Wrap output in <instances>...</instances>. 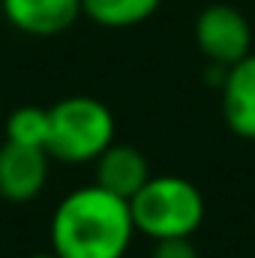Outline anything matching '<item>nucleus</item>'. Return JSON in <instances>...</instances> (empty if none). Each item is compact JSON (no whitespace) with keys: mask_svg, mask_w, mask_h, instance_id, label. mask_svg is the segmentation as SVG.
Wrapping results in <instances>:
<instances>
[{"mask_svg":"<svg viewBox=\"0 0 255 258\" xmlns=\"http://www.w3.org/2000/svg\"><path fill=\"white\" fill-rule=\"evenodd\" d=\"M135 234L126 198L102 186H78L51 213V252L60 258H123Z\"/></svg>","mask_w":255,"mask_h":258,"instance_id":"nucleus-1","label":"nucleus"},{"mask_svg":"<svg viewBox=\"0 0 255 258\" xmlns=\"http://www.w3.org/2000/svg\"><path fill=\"white\" fill-rule=\"evenodd\" d=\"M135 231L150 240L192 237L204 222V195L201 189L177 174L150 177L129 198Z\"/></svg>","mask_w":255,"mask_h":258,"instance_id":"nucleus-2","label":"nucleus"},{"mask_svg":"<svg viewBox=\"0 0 255 258\" xmlns=\"http://www.w3.org/2000/svg\"><path fill=\"white\" fill-rule=\"evenodd\" d=\"M51 135H48V156L60 162H93L111 141H114V114L105 102L75 93L54 102Z\"/></svg>","mask_w":255,"mask_h":258,"instance_id":"nucleus-3","label":"nucleus"},{"mask_svg":"<svg viewBox=\"0 0 255 258\" xmlns=\"http://www.w3.org/2000/svg\"><path fill=\"white\" fill-rule=\"evenodd\" d=\"M195 45L219 69H228L252 54V27L246 15L228 3H210L195 18Z\"/></svg>","mask_w":255,"mask_h":258,"instance_id":"nucleus-4","label":"nucleus"},{"mask_svg":"<svg viewBox=\"0 0 255 258\" xmlns=\"http://www.w3.org/2000/svg\"><path fill=\"white\" fill-rule=\"evenodd\" d=\"M51 174V156L39 147H24L3 141L0 147V195L6 201L24 204L39 198Z\"/></svg>","mask_w":255,"mask_h":258,"instance_id":"nucleus-5","label":"nucleus"},{"mask_svg":"<svg viewBox=\"0 0 255 258\" xmlns=\"http://www.w3.org/2000/svg\"><path fill=\"white\" fill-rule=\"evenodd\" d=\"M93 168H96V186H102L105 192L117 195V198H132L153 174H150V162L147 156L126 141H111L96 159H93Z\"/></svg>","mask_w":255,"mask_h":258,"instance_id":"nucleus-6","label":"nucleus"},{"mask_svg":"<svg viewBox=\"0 0 255 258\" xmlns=\"http://www.w3.org/2000/svg\"><path fill=\"white\" fill-rule=\"evenodd\" d=\"M6 21L27 36H57L84 12L81 0H0Z\"/></svg>","mask_w":255,"mask_h":258,"instance_id":"nucleus-7","label":"nucleus"},{"mask_svg":"<svg viewBox=\"0 0 255 258\" xmlns=\"http://www.w3.org/2000/svg\"><path fill=\"white\" fill-rule=\"evenodd\" d=\"M222 117L240 138L255 141V54L222 72Z\"/></svg>","mask_w":255,"mask_h":258,"instance_id":"nucleus-8","label":"nucleus"},{"mask_svg":"<svg viewBox=\"0 0 255 258\" xmlns=\"http://www.w3.org/2000/svg\"><path fill=\"white\" fill-rule=\"evenodd\" d=\"M162 0H81V12L102 27H135L147 21Z\"/></svg>","mask_w":255,"mask_h":258,"instance_id":"nucleus-9","label":"nucleus"},{"mask_svg":"<svg viewBox=\"0 0 255 258\" xmlns=\"http://www.w3.org/2000/svg\"><path fill=\"white\" fill-rule=\"evenodd\" d=\"M48 135H51V114L42 105H21L6 120V141L12 144L48 150Z\"/></svg>","mask_w":255,"mask_h":258,"instance_id":"nucleus-10","label":"nucleus"},{"mask_svg":"<svg viewBox=\"0 0 255 258\" xmlns=\"http://www.w3.org/2000/svg\"><path fill=\"white\" fill-rule=\"evenodd\" d=\"M150 258H201L189 237H168V240H153Z\"/></svg>","mask_w":255,"mask_h":258,"instance_id":"nucleus-11","label":"nucleus"},{"mask_svg":"<svg viewBox=\"0 0 255 258\" xmlns=\"http://www.w3.org/2000/svg\"><path fill=\"white\" fill-rule=\"evenodd\" d=\"M30 258H60V255H54V252L48 249V252H36V255H30Z\"/></svg>","mask_w":255,"mask_h":258,"instance_id":"nucleus-12","label":"nucleus"}]
</instances>
